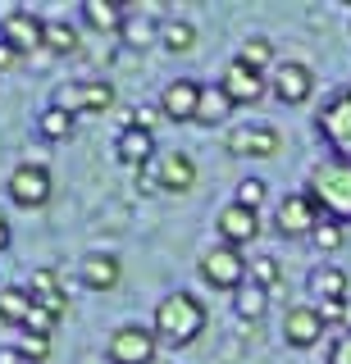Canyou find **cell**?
Segmentation results:
<instances>
[{"mask_svg": "<svg viewBox=\"0 0 351 364\" xmlns=\"http://www.w3.org/2000/svg\"><path fill=\"white\" fill-rule=\"evenodd\" d=\"M37 128H41L46 141H64V136H73V114L60 109V105H46L37 114Z\"/></svg>", "mask_w": 351, "mask_h": 364, "instance_id": "obj_27", "label": "cell"}, {"mask_svg": "<svg viewBox=\"0 0 351 364\" xmlns=\"http://www.w3.org/2000/svg\"><path fill=\"white\" fill-rule=\"evenodd\" d=\"M115 155L123 159V164L142 168V164H151V159H155V136L142 132V128H123L115 136Z\"/></svg>", "mask_w": 351, "mask_h": 364, "instance_id": "obj_19", "label": "cell"}, {"mask_svg": "<svg viewBox=\"0 0 351 364\" xmlns=\"http://www.w3.org/2000/svg\"><path fill=\"white\" fill-rule=\"evenodd\" d=\"M46 50L55 55H78V28L69 18H51L46 23Z\"/></svg>", "mask_w": 351, "mask_h": 364, "instance_id": "obj_29", "label": "cell"}, {"mask_svg": "<svg viewBox=\"0 0 351 364\" xmlns=\"http://www.w3.org/2000/svg\"><path fill=\"white\" fill-rule=\"evenodd\" d=\"M342 96H347V100H351V82H347V91H342Z\"/></svg>", "mask_w": 351, "mask_h": 364, "instance_id": "obj_41", "label": "cell"}, {"mask_svg": "<svg viewBox=\"0 0 351 364\" xmlns=\"http://www.w3.org/2000/svg\"><path fill=\"white\" fill-rule=\"evenodd\" d=\"M219 87H224V96H229L233 105H256V100H260V96H265V91H269L265 73H256V68H246L242 60H233L229 68H224Z\"/></svg>", "mask_w": 351, "mask_h": 364, "instance_id": "obj_14", "label": "cell"}, {"mask_svg": "<svg viewBox=\"0 0 351 364\" xmlns=\"http://www.w3.org/2000/svg\"><path fill=\"white\" fill-rule=\"evenodd\" d=\"M132 187H137L142 191V196H160V164H155V159H151V164H142V168H132Z\"/></svg>", "mask_w": 351, "mask_h": 364, "instance_id": "obj_32", "label": "cell"}, {"mask_svg": "<svg viewBox=\"0 0 351 364\" xmlns=\"http://www.w3.org/2000/svg\"><path fill=\"white\" fill-rule=\"evenodd\" d=\"M55 323H60V318H55L51 310H41V305H32V314H28V323H23V333H37V337H51V333H55Z\"/></svg>", "mask_w": 351, "mask_h": 364, "instance_id": "obj_36", "label": "cell"}, {"mask_svg": "<svg viewBox=\"0 0 351 364\" xmlns=\"http://www.w3.org/2000/svg\"><path fill=\"white\" fill-rule=\"evenodd\" d=\"M246 273H251V264L242 259V250L237 246H210L206 255H201V278L210 282L214 291H242L246 287Z\"/></svg>", "mask_w": 351, "mask_h": 364, "instance_id": "obj_3", "label": "cell"}, {"mask_svg": "<svg viewBox=\"0 0 351 364\" xmlns=\"http://www.w3.org/2000/svg\"><path fill=\"white\" fill-rule=\"evenodd\" d=\"M305 191L324 219L351 223V159H320L305 178Z\"/></svg>", "mask_w": 351, "mask_h": 364, "instance_id": "obj_2", "label": "cell"}, {"mask_svg": "<svg viewBox=\"0 0 351 364\" xmlns=\"http://www.w3.org/2000/svg\"><path fill=\"white\" fill-rule=\"evenodd\" d=\"M83 23L96 32H123V5H115V0H83Z\"/></svg>", "mask_w": 351, "mask_h": 364, "instance_id": "obj_21", "label": "cell"}, {"mask_svg": "<svg viewBox=\"0 0 351 364\" xmlns=\"http://www.w3.org/2000/svg\"><path fill=\"white\" fill-rule=\"evenodd\" d=\"M278 146L283 136L269 123H242V128H229V136H224V151L233 159H274Z\"/></svg>", "mask_w": 351, "mask_h": 364, "instance_id": "obj_6", "label": "cell"}, {"mask_svg": "<svg viewBox=\"0 0 351 364\" xmlns=\"http://www.w3.org/2000/svg\"><path fill=\"white\" fill-rule=\"evenodd\" d=\"M214 228H219V237H224V246H251L256 237H260V210H246V205H224L219 210V219H214Z\"/></svg>", "mask_w": 351, "mask_h": 364, "instance_id": "obj_12", "label": "cell"}, {"mask_svg": "<svg viewBox=\"0 0 351 364\" xmlns=\"http://www.w3.org/2000/svg\"><path fill=\"white\" fill-rule=\"evenodd\" d=\"M265 182L260 178H246V182H237V205H246V210H260L265 205Z\"/></svg>", "mask_w": 351, "mask_h": 364, "instance_id": "obj_33", "label": "cell"}, {"mask_svg": "<svg viewBox=\"0 0 351 364\" xmlns=\"http://www.w3.org/2000/svg\"><path fill=\"white\" fill-rule=\"evenodd\" d=\"M28 314H32V296H28V287H0V323L23 328Z\"/></svg>", "mask_w": 351, "mask_h": 364, "instance_id": "obj_23", "label": "cell"}, {"mask_svg": "<svg viewBox=\"0 0 351 364\" xmlns=\"http://www.w3.org/2000/svg\"><path fill=\"white\" fill-rule=\"evenodd\" d=\"M19 355L32 360V364H41L51 355V337H37V333H28V337H19Z\"/></svg>", "mask_w": 351, "mask_h": 364, "instance_id": "obj_34", "label": "cell"}, {"mask_svg": "<svg viewBox=\"0 0 351 364\" xmlns=\"http://www.w3.org/2000/svg\"><path fill=\"white\" fill-rule=\"evenodd\" d=\"M5 191H9V200L14 205H23V210H41V205L51 200V173H46V164H19L14 173H9L5 182Z\"/></svg>", "mask_w": 351, "mask_h": 364, "instance_id": "obj_7", "label": "cell"}, {"mask_svg": "<svg viewBox=\"0 0 351 364\" xmlns=\"http://www.w3.org/2000/svg\"><path fill=\"white\" fill-rule=\"evenodd\" d=\"M201 82H192V77H174L164 91H160V109L169 123H197V109H201Z\"/></svg>", "mask_w": 351, "mask_h": 364, "instance_id": "obj_13", "label": "cell"}, {"mask_svg": "<svg viewBox=\"0 0 351 364\" xmlns=\"http://www.w3.org/2000/svg\"><path fill=\"white\" fill-rule=\"evenodd\" d=\"M155 350H160V337H155L151 328H142V323H123L105 341V360L110 364H151Z\"/></svg>", "mask_w": 351, "mask_h": 364, "instance_id": "obj_4", "label": "cell"}, {"mask_svg": "<svg viewBox=\"0 0 351 364\" xmlns=\"http://www.w3.org/2000/svg\"><path fill=\"white\" fill-rule=\"evenodd\" d=\"M28 296H32V305L51 310L55 318L69 314V296H64V278H60V269H32V278H28Z\"/></svg>", "mask_w": 351, "mask_h": 364, "instance_id": "obj_16", "label": "cell"}, {"mask_svg": "<svg viewBox=\"0 0 351 364\" xmlns=\"http://www.w3.org/2000/svg\"><path fill=\"white\" fill-rule=\"evenodd\" d=\"M55 105L69 109L73 119H83V114H105L115 105V82H105V77H87V82H69L55 91Z\"/></svg>", "mask_w": 351, "mask_h": 364, "instance_id": "obj_5", "label": "cell"}, {"mask_svg": "<svg viewBox=\"0 0 351 364\" xmlns=\"http://www.w3.org/2000/svg\"><path fill=\"white\" fill-rule=\"evenodd\" d=\"M315 310H320L324 328H328V323H351V301H320Z\"/></svg>", "mask_w": 351, "mask_h": 364, "instance_id": "obj_37", "label": "cell"}, {"mask_svg": "<svg viewBox=\"0 0 351 364\" xmlns=\"http://www.w3.org/2000/svg\"><path fill=\"white\" fill-rule=\"evenodd\" d=\"M328 364H351V328L342 337H333V346H328Z\"/></svg>", "mask_w": 351, "mask_h": 364, "instance_id": "obj_38", "label": "cell"}, {"mask_svg": "<svg viewBox=\"0 0 351 364\" xmlns=\"http://www.w3.org/2000/svg\"><path fill=\"white\" fill-rule=\"evenodd\" d=\"M0 32H5V41L14 46L19 55H32L37 46H46V18H37L32 9H9V14L0 18Z\"/></svg>", "mask_w": 351, "mask_h": 364, "instance_id": "obj_10", "label": "cell"}, {"mask_svg": "<svg viewBox=\"0 0 351 364\" xmlns=\"http://www.w3.org/2000/svg\"><path fill=\"white\" fill-rule=\"evenodd\" d=\"M119 278H123L119 259H115V255H100V250L83 255V264H78V282H83L87 291H115Z\"/></svg>", "mask_w": 351, "mask_h": 364, "instance_id": "obj_18", "label": "cell"}, {"mask_svg": "<svg viewBox=\"0 0 351 364\" xmlns=\"http://www.w3.org/2000/svg\"><path fill=\"white\" fill-rule=\"evenodd\" d=\"M155 164H160L164 196H187V191L197 187V159L187 151H164V155H155Z\"/></svg>", "mask_w": 351, "mask_h": 364, "instance_id": "obj_15", "label": "cell"}, {"mask_svg": "<svg viewBox=\"0 0 351 364\" xmlns=\"http://www.w3.org/2000/svg\"><path fill=\"white\" fill-rule=\"evenodd\" d=\"M229 109H233V100L224 96V87H219V82H214V87H206V91H201L197 123H201V128H214V123H224V119H229Z\"/></svg>", "mask_w": 351, "mask_h": 364, "instance_id": "obj_24", "label": "cell"}, {"mask_svg": "<svg viewBox=\"0 0 351 364\" xmlns=\"http://www.w3.org/2000/svg\"><path fill=\"white\" fill-rule=\"evenodd\" d=\"M19 60H23V55H19L14 46H9V41H0V73H5V68H14Z\"/></svg>", "mask_w": 351, "mask_h": 364, "instance_id": "obj_39", "label": "cell"}, {"mask_svg": "<svg viewBox=\"0 0 351 364\" xmlns=\"http://www.w3.org/2000/svg\"><path fill=\"white\" fill-rule=\"evenodd\" d=\"M164 123V109L160 105H142V109H132V123H123V128H142V132H155Z\"/></svg>", "mask_w": 351, "mask_h": 364, "instance_id": "obj_35", "label": "cell"}, {"mask_svg": "<svg viewBox=\"0 0 351 364\" xmlns=\"http://www.w3.org/2000/svg\"><path fill=\"white\" fill-rule=\"evenodd\" d=\"M237 60H242L246 68H256V73H265V68H278V64H274V46H269V37H246L242 46H237Z\"/></svg>", "mask_w": 351, "mask_h": 364, "instance_id": "obj_25", "label": "cell"}, {"mask_svg": "<svg viewBox=\"0 0 351 364\" xmlns=\"http://www.w3.org/2000/svg\"><path fill=\"white\" fill-rule=\"evenodd\" d=\"M164 32V23L155 18V14H132V18H123V46H128V50H146V46H151L155 37H160Z\"/></svg>", "mask_w": 351, "mask_h": 364, "instance_id": "obj_22", "label": "cell"}, {"mask_svg": "<svg viewBox=\"0 0 351 364\" xmlns=\"http://www.w3.org/2000/svg\"><path fill=\"white\" fill-rule=\"evenodd\" d=\"M320 136L328 141L333 159H351V100L337 96L333 105L320 109Z\"/></svg>", "mask_w": 351, "mask_h": 364, "instance_id": "obj_9", "label": "cell"}, {"mask_svg": "<svg viewBox=\"0 0 351 364\" xmlns=\"http://www.w3.org/2000/svg\"><path fill=\"white\" fill-rule=\"evenodd\" d=\"M251 282H256V287H265V291H278V287H283L278 259H274V255H260L256 264H251Z\"/></svg>", "mask_w": 351, "mask_h": 364, "instance_id": "obj_30", "label": "cell"}, {"mask_svg": "<svg viewBox=\"0 0 351 364\" xmlns=\"http://www.w3.org/2000/svg\"><path fill=\"white\" fill-rule=\"evenodd\" d=\"M283 337H288V346L297 350H310L315 341L324 337V318L315 305H292L288 314H283Z\"/></svg>", "mask_w": 351, "mask_h": 364, "instance_id": "obj_17", "label": "cell"}, {"mask_svg": "<svg viewBox=\"0 0 351 364\" xmlns=\"http://www.w3.org/2000/svg\"><path fill=\"white\" fill-rule=\"evenodd\" d=\"M269 91L283 100V105H305V100L315 96V68L301 64V60H288L274 68V77H269Z\"/></svg>", "mask_w": 351, "mask_h": 364, "instance_id": "obj_8", "label": "cell"}, {"mask_svg": "<svg viewBox=\"0 0 351 364\" xmlns=\"http://www.w3.org/2000/svg\"><path fill=\"white\" fill-rule=\"evenodd\" d=\"M310 296H315V305L320 301H347V273L337 269V264H320V269H310Z\"/></svg>", "mask_w": 351, "mask_h": 364, "instance_id": "obj_20", "label": "cell"}, {"mask_svg": "<svg viewBox=\"0 0 351 364\" xmlns=\"http://www.w3.org/2000/svg\"><path fill=\"white\" fill-rule=\"evenodd\" d=\"M320 205L310 200V191H292L288 200L278 205V232L283 237H310L320 228Z\"/></svg>", "mask_w": 351, "mask_h": 364, "instance_id": "obj_11", "label": "cell"}, {"mask_svg": "<svg viewBox=\"0 0 351 364\" xmlns=\"http://www.w3.org/2000/svg\"><path fill=\"white\" fill-rule=\"evenodd\" d=\"M160 41H164V50H174V55H192L197 50V28H192L187 18H169Z\"/></svg>", "mask_w": 351, "mask_h": 364, "instance_id": "obj_26", "label": "cell"}, {"mask_svg": "<svg viewBox=\"0 0 351 364\" xmlns=\"http://www.w3.org/2000/svg\"><path fill=\"white\" fill-rule=\"evenodd\" d=\"M5 246H9V219L0 214V250H5Z\"/></svg>", "mask_w": 351, "mask_h": 364, "instance_id": "obj_40", "label": "cell"}, {"mask_svg": "<svg viewBox=\"0 0 351 364\" xmlns=\"http://www.w3.org/2000/svg\"><path fill=\"white\" fill-rule=\"evenodd\" d=\"M310 242L320 246V250H342V242H347V232H342V223H333V219H324L320 228L310 232Z\"/></svg>", "mask_w": 351, "mask_h": 364, "instance_id": "obj_31", "label": "cell"}, {"mask_svg": "<svg viewBox=\"0 0 351 364\" xmlns=\"http://www.w3.org/2000/svg\"><path fill=\"white\" fill-rule=\"evenodd\" d=\"M233 310H237V318H251V323H260V318H265V310H269V291L256 287V282H246V287L237 291Z\"/></svg>", "mask_w": 351, "mask_h": 364, "instance_id": "obj_28", "label": "cell"}, {"mask_svg": "<svg viewBox=\"0 0 351 364\" xmlns=\"http://www.w3.org/2000/svg\"><path fill=\"white\" fill-rule=\"evenodd\" d=\"M151 333L164 341V346H192L201 333H206V305L192 291H169L160 305H155V323Z\"/></svg>", "mask_w": 351, "mask_h": 364, "instance_id": "obj_1", "label": "cell"}]
</instances>
